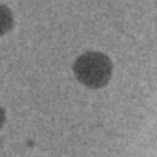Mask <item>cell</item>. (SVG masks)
Segmentation results:
<instances>
[{"label": "cell", "mask_w": 157, "mask_h": 157, "mask_svg": "<svg viewBox=\"0 0 157 157\" xmlns=\"http://www.w3.org/2000/svg\"><path fill=\"white\" fill-rule=\"evenodd\" d=\"M72 70L78 82L90 89H100L109 84L113 63L104 52L86 51L75 60Z\"/></svg>", "instance_id": "cell-1"}, {"label": "cell", "mask_w": 157, "mask_h": 157, "mask_svg": "<svg viewBox=\"0 0 157 157\" xmlns=\"http://www.w3.org/2000/svg\"><path fill=\"white\" fill-rule=\"evenodd\" d=\"M13 14L8 7L0 4V36H4L13 28Z\"/></svg>", "instance_id": "cell-2"}, {"label": "cell", "mask_w": 157, "mask_h": 157, "mask_svg": "<svg viewBox=\"0 0 157 157\" xmlns=\"http://www.w3.org/2000/svg\"><path fill=\"white\" fill-rule=\"evenodd\" d=\"M4 122H6V113H4L3 107L0 106V130H2V127L4 124Z\"/></svg>", "instance_id": "cell-3"}]
</instances>
